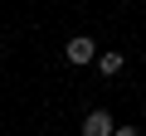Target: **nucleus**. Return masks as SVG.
Masks as SVG:
<instances>
[{"label": "nucleus", "mask_w": 146, "mask_h": 136, "mask_svg": "<svg viewBox=\"0 0 146 136\" xmlns=\"http://www.w3.org/2000/svg\"><path fill=\"white\" fill-rule=\"evenodd\" d=\"M63 58H68V63H78V68H83V63H98V44L83 39V34H73V39L63 44Z\"/></svg>", "instance_id": "f257e3e1"}, {"label": "nucleus", "mask_w": 146, "mask_h": 136, "mask_svg": "<svg viewBox=\"0 0 146 136\" xmlns=\"http://www.w3.org/2000/svg\"><path fill=\"white\" fill-rule=\"evenodd\" d=\"M112 131H117L112 112H102V107H98V112H88V117H83V136H112Z\"/></svg>", "instance_id": "f03ea898"}, {"label": "nucleus", "mask_w": 146, "mask_h": 136, "mask_svg": "<svg viewBox=\"0 0 146 136\" xmlns=\"http://www.w3.org/2000/svg\"><path fill=\"white\" fill-rule=\"evenodd\" d=\"M122 68H127V58H122L117 49H112V53H98V73H107V78H117Z\"/></svg>", "instance_id": "7ed1b4c3"}, {"label": "nucleus", "mask_w": 146, "mask_h": 136, "mask_svg": "<svg viewBox=\"0 0 146 136\" xmlns=\"http://www.w3.org/2000/svg\"><path fill=\"white\" fill-rule=\"evenodd\" d=\"M112 136H141V131H136V126H117Z\"/></svg>", "instance_id": "20e7f679"}]
</instances>
